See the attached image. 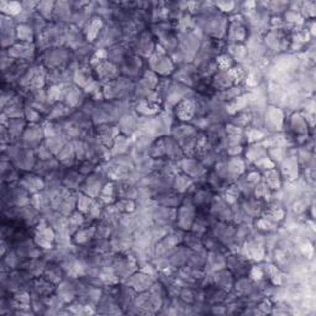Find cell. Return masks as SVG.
<instances>
[{
	"mask_svg": "<svg viewBox=\"0 0 316 316\" xmlns=\"http://www.w3.org/2000/svg\"><path fill=\"white\" fill-rule=\"evenodd\" d=\"M0 24H1V41L2 48L9 49L10 47L15 45V40L17 39L16 29L17 25H15V20L7 15H1L0 17Z\"/></svg>",
	"mask_w": 316,
	"mask_h": 316,
	"instance_id": "6da1fadb",
	"label": "cell"
},
{
	"mask_svg": "<svg viewBox=\"0 0 316 316\" xmlns=\"http://www.w3.org/2000/svg\"><path fill=\"white\" fill-rule=\"evenodd\" d=\"M7 53L12 57L14 59H19V61H26L30 57L34 54L35 52V46L30 42H17L14 46L10 47L9 49H6Z\"/></svg>",
	"mask_w": 316,
	"mask_h": 316,
	"instance_id": "7a4b0ae2",
	"label": "cell"
},
{
	"mask_svg": "<svg viewBox=\"0 0 316 316\" xmlns=\"http://www.w3.org/2000/svg\"><path fill=\"white\" fill-rule=\"evenodd\" d=\"M42 137H44V131L41 130V128L32 124L29 128L25 129L24 135H22V145L26 148H31L32 146L40 143Z\"/></svg>",
	"mask_w": 316,
	"mask_h": 316,
	"instance_id": "3957f363",
	"label": "cell"
},
{
	"mask_svg": "<svg viewBox=\"0 0 316 316\" xmlns=\"http://www.w3.org/2000/svg\"><path fill=\"white\" fill-rule=\"evenodd\" d=\"M7 131L10 134V137L12 138L14 141H16L19 137H22L24 135V131H25V126H26V123L24 121V119L20 118V119H9L6 125Z\"/></svg>",
	"mask_w": 316,
	"mask_h": 316,
	"instance_id": "277c9868",
	"label": "cell"
},
{
	"mask_svg": "<svg viewBox=\"0 0 316 316\" xmlns=\"http://www.w3.org/2000/svg\"><path fill=\"white\" fill-rule=\"evenodd\" d=\"M19 185L27 191H35L42 188V181L35 176H25L21 181H19Z\"/></svg>",
	"mask_w": 316,
	"mask_h": 316,
	"instance_id": "5b68a950",
	"label": "cell"
},
{
	"mask_svg": "<svg viewBox=\"0 0 316 316\" xmlns=\"http://www.w3.org/2000/svg\"><path fill=\"white\" fill-rule=\"evenodd\" d=\"M194 114V105L191 101H181L177 106V115L181 118V120H189Z\"/></svg>",
	"mask_w": 316,
	"mask_h": 316,
	"instance_id": "8992f818",
	"label": "cell"
},
{
	"mask_svg": "<svg viewBox=\"0 0 316 316\" xmlns=\"http://www.w3.org/2000/svg\"><path fill=\"white\" fill-rule=\"evenodd\" d=\"M16 35L17 39L22 42H31L32 36H34V31L31 30V27L27 24H20L17 25L16 29Z\"/></svg>",
	"mask_w": 316,
	"mask_h": 316,
	"instance_id": "52a82bcc",
	"label": "cell"
},
{
	"mask_svg": "<svg viewBox=\"0 0 316 316\" xmlns=\"http://www.w3.org/2000/svg\"><path fill=\"white\" fill-rule=\"evenodd\" d=\"M56 138H57V137H49V140H48V141H47V142H51V143H52V145H54V143H53V141H54V140H56ZM57 146H58V148H59V150H61V151H62V150H63V148H62V147H63V143H57Z\"/></svg>",
	"mask_w": 316,
	"mask_h": 316,
	"instance_id": "ba28073f",
	"label": "cell"
}]
</instances>
